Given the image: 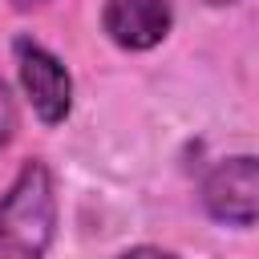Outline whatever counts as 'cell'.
Wrapping results in <instances>:
<instances>
[{
	"instance_id": "1",
	"label": "cell",
	"mask_w": 259,
	"mask_h": 259,
	"mask_svg": "<svg viewBox=\"0 0 259 259\" xmlns=\"http://www.w3.org/2000/svg\"><path fill=\"white\" fill-rule=\"evenodd\" d=\"M57 235V186L45 162H24L0 194V259H45Z\"/></svg>"
},
{
	"instance_id": "2",
	"label": "cell",
	"mask_w": 259,
	"mask_h": 259,
	"mask_svg": "<svg viewBox=\"0 0 259 259\" xmlns=\"http://www.w3.org/2000/svg\"><path fill=\"white\" fill-rule=\"evenodd\" d=\"M202 210L214 223L227 227H255L259 223V158L255 154H235L210 166L202 178Z\"/></svg>"
},
{
	"instance_id": "3",
	"label": "cell",
	"mask_w": 259,
	"mask_h": 259,
	"mask_svg": "<svg viewBox=\"0 0 259 259\" xmlns=\"http://www.w3.org/2000/svg\"><path fill=\"white\" fill-rule=\"evenodd\" d=\"M12 53H16V73H20L24 97L32 101L36 117L45 125H61L69 117V109H73V77H69V69L61 65L57 53H49L45 45H36L28 36H16Z\"/></svg>"
},
{
	"instance_id": "4",
	"label": "cell",
	"mask_w": 259,
	"mask_h": 259,
	"mask_svg": "<svg viewBox=\"0 0 259 259\" xmlns=\"http://www.w3.org/2000/svg\"><path fill=\"white\" fill-rule=\"evenodd\" d=\"M174 24L170 0H105L101 8V28L117 49L146 53L166 40Z\"/></svg>"
},
{
	"instance_id": "5",
	"label": "cell",
	"mask_w": 259,
	"mask_h": 259,
	"mask_svg": "<svg viewBox=\"0 0 259 259\" xmlns=\"http://www.w3.org/2000/svg\"><path fill=\"white\" fill-rule=\"evenodd\" d=\"M16 125H20V117H16V101H12V89H8V81L0 77V150L16 138Z\"/></svg>"
},
{
	"instance_id": "6",
	"label": "cell",
	"mask_w": 259,
	"mask_h": 259,
	"mask_svg": "<svg viewBox=\"0 0 259 259\" xmlns=\"http://www.w3.org/2000/svg\"><path fill=\"white\" fill-rule=\"evenodd\" d=\"M117 259H178L174 251H162V247H130L125 255H117Z\"/></svg>"
},
{
	"instance_id": "7",
	"label": "cell",
	"mask_w": 259,
	"mask_h": 259,
	"mask_svg": "<svg viewBox=\"0 0 259 259\" xmlns=\"http://www.w3.org/2000/svg\"><path fill=\"white\" fill-rule=\"evenodd\" d=\"M40 4H49V0H16V8H24V12L28 8H40Z\"/></svg>"
},
{
	"instance_id": "8",
	"label": "cell",
	"mask_w": 259,
	"mask_h": 259,
	"mask_svg": "<svg viewBox=\"0 0 259 259\" xmlns=\"http://www.w3.org/2000/svg\"><path fill=\"white\" fill-rule=\"evenodd\" d=\"M210 8H223V4H235V0H206Z\"/></svg>"
}]
</instances>
